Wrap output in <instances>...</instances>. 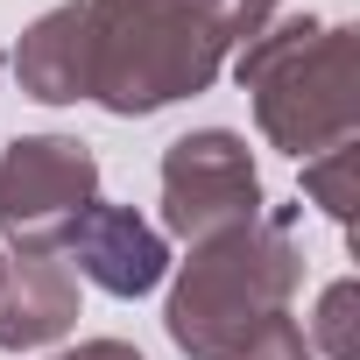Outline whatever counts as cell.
Here are the masks:
<instances>
[{
  "label": "cell",
  "mask_w": 360,
  "mask_h": 360,
  "mask_svg": "<svg viewBox=\"0 0 360 360\" xmlns=\"http://www.w3.org/2000/svg\"><path fill=\"white\" fill-rule=\"evenodd\" d=\"M92 8V99L120 120L198 99L226 50L255 43L283 0H85Z\"/></svg>",
  "instance_id": "1"
},
{
  "label": "cell",
  "mask_w": 360,
  "mask_h": 360,
  "mask_svg": "<svg viewBox=\"0 0 360 360\" xmlns=\"http://www.w3.org/2000/svg\"><path fill=\"white\" fill-rule=\"evenodd\" d=\"M290 205L212 233L191 248V262H176L162 325L184 360H240L262 332L290 318V297L304 290V255L290 240Z\"/></svg>",
  "instance_id": "2"
},
{
  "label": "cell",
  "mask_w": 360,
  "mask_h": 360,
  "mask_svg": "<svg viewBox=\"0 0 360 360\" xmlns=\"http://www.w3.org/2000/svg\"><path fill=\"white\" fill-rule=\"evenodd\" d=\"M233 78L255 99V127L269 134V148H283L297 162L360 134V85H353V29L346 22H318V15L269 22L255 43H240Z\"/></svg>",
  "instance_id": "3"
},
{
  "label": "cell",
  "mask_w": 360,
  "mask_h": 360,
  "mask_svg": "<svg viewBox=\"0 0 360 360\" xmlns=\"http://www.w3.org/2000/svg\"><path fill=\"white\" fill-rule=\"evenodd\" d=\"M262 212H269L262 176H255V155L233 127H198L162 148V233L198 248V240L233 233Z\"/></svg>",
  "instance_id": "4"
},
{
  "label": "cell",
  "mask_w": 360,
  "mask_h": 360,
  "mask_svg": "<svg viewBox=\"0 0 360 360\" xmlns=\"http://www.w3.org/2000/svg\"><path fill=\"white\" fill-rule=\"evenodd\" d=\"M99 198V155L78 134H22L0 148V233H57Z\"/></svg>",
  "instance_id": "5"
},
{
  "label": "cell",
  "mask_w": 360,
  "mask_h": 360,
  "mask_svg": "<svg viewBox=\"0 0 360 360\" xmlns=\"http://www.w3.org/2000/svg\"><path fill=\"white\" fill-rule=\"evenodd\" d=\"M57 255H64V269L71 276H85L92 290H106V297H148L162 276H169V240H162V226H148L141 212H127V205H85V212H71L57 233Z\"/></svg>",
  "instance_id": "6"
},
{
  "label": "cell",
  "mask_w": 360,
  "mask_h": 360,
  "mask_svg": "<svg viewBox=\"0 0 360 360\" xmlns=\"http://www.w3.org/2000/svg\"><path fill=\"white\" fill-rule=\"evenodd\" d=\"M78 325V276L64 269L50 233L0 240V353L57 346Z\"/></svg>",
  "instance_id": "7"
},
{
  "label": "cell",
  "mask_w": 360,
  "mask_h": 360,
  "mask_svg": "<svg viewBox=\"0 0 360 360\" xmlns=\"http://www.w3.org/2000/svg\"><path fill=\"white\" fill-rule=\"evenodd\" d=\"M15 85L43 106H78L92 99V8L64 0V8L36 15L15 43Z\"/></svg>",
  "instance_id": "8"
},
{
  "label": "cell",
  "mask_w": 360,
  "mask_h": 360,
  "mask_svg": "<svg viewBox=\"0 0 360 360\" xmlns=\"http://www.w3.org/2000/svg\"><path fill=\"white\" fill-rule=\"evenodd\" d=\"M346 169H353V141H339V148H325V155H311L304 162V191H311V205L325 212V219H353V184H346Z\"/></svg>",
  "instance_id": "9"
},
{
  "label": "cell",
  "mask_w": 360,
  "mask_h": 360,
  "mask_svg": "<svg viewBox=\"0 0 360 360\" xmlns=\"http://www.w3.org/2000/svg\"><path fill=\"white\" fill-rule=\"evenodd\" d=\"M346 318H353V276H339L325 297H318V318H311V353H325V360H353V346H346Z\"/></svg>",
  "instance_id": "10"
},
{
  "label": "cell",
  "mask_w": 360,
  "mask_h": 360,
  "mask_svg": "<svg viewBox=\"0 0 360 360\" xmlns=\"http://www.w3.org/2000/svg\"><path fill=\"white\" fill-rule=\"evenodd\" d=\"M240 360H318V353H311L304 325H297V318H283V325H276V332H262V339H255Z\"/></svg>",
  "instance_id": "11"
},
{
  "label": "cell",
  "mask_w": 360,
  "mask_h": 360,
  "mask_svg": "<svg viewBox=\"0 0 360 360\" xmlns=\"http://www.w3.org/2000/svg\"><path fill=\"white\" fill-rule=\"evenodd\" d=\"M57 360H141L127 339H85V346H71V353H57Z\"/></svg>",
  "instance_id": "12"
}]
</instances>
